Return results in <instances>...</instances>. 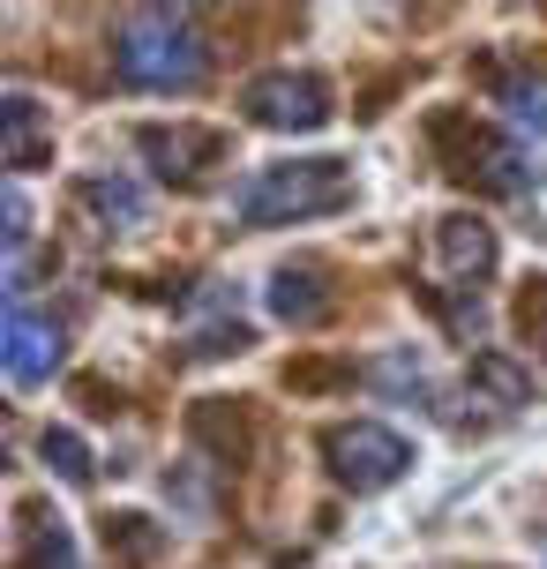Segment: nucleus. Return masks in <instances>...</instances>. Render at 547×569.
<instances>
[{"label": "nucleus", "instance_id": "1", "mask_svg": "<svg viewBox=\"0 0 547 569\" xmlns=\"http://www.w3.org/2000/svg\"><path fill=\"white\" fill-rule=\"evenodd\" d=\"M113 68H120V83H136V90H196L210 76V53H202L196 23H180L173 8H143V16L120 23Z\"/></svg>", "mask_w": 547, "mask_h": 569}, {"label": "nucleus", "instance_id": "2", "mask_svg": "<svg viewBox=\"0 0 547 569\" xmlns=\"http://www.w3.org/2000/svg\"><path fill=\"white\" fill-rule=\"evenodd\" d=\"M352 202V166L338 158H292V166H262L240 196L232 218L240 226H292V218H322V210H346Z\"/></svg>", "mask_w": 547, "mask_h": 569}, {"label": "nucleus", "instance_id": "3", "mask_svg": "<svg viewBox=\"0 0 547 569\" xmlns=\"http://www.w3.org/2000/svg\"><path fill=\"white\" fill-rule=\"evenodd\" d=\"M322 457H330V472H338V487H352V495H375V487H390L412 465V450H405L398 427H375V420H346L322 435Z\"/></svg>", "mask_w": 547, "mask_h": 569}, {"label": "nucleus", "instance_id": "4", "mask_svg": "<svg viewBox=\"0 0 547 569\" xmlns=\"http://www.w3.org/2000/svg\"><path fill=\"white\" fill-rule=\"evenodd\" d=\"M240 106L270 136H308V128L330 120V83L308 76V68H270V76H256V83L240 90Z\"/></svg>", "mask_w": 547, "mask_h": 569}, {"label": "nucleus", "instance_id": "5", "mask_svg": "<svg viewBox=\"0 0 547 569\" xmlns=\"http://www.w3.org/2000/svg\"><path fill=\"white\" fill-rule=\"evenodd\" d=\"M450 172H458V180H480L488 196H533V188H540V166L525 158L518 142L480 136V128L465 136V150H458V166H450Z\"/></svg>", "mask_w": 547, "mask_h": 569}, {"label": "nucleus", "instance_id": "6", "mask_svg": "<svg viewBox=\"0 0 547 569\" xmlns=\"http://www.w3.org/2000/svg\"><path fill=\"white\" fill-rule=\"evenodd\" d=\"M53 368H60V322L16 300L8 308V382L38 390V382H53Z\"/></svg>", "mask_w": 547, "mask_h": 569}, {"label": "nucleus", "instance_id": "7", "mask_svg": "<svg viewBox=\"0 0 547 569\" xmlns=\"http://www.w3.org/2000/svg\"><path fill=\"white\" fill-rule=\"evenodd\" d=\"M435 248H442L450 284H480L495 270V232L480 226V218H442V226H435Z\"/></svg>", "mask_w": 547, "mask_h": 569}, {"label": "nucleus", "instance_id": "8", "mask_svg": "<svg viewBox=\"0 0 547 569\" xmlns=\"http://www.w3.org/2000/svg\"><path fill=\"white\" fill-rule=\"evenodd\" d=\"M270 315H278V322H292V330H316L322 315H330V292H322V270L316 262H300V270H278V278H270Z\"/></svg>", "mask_w": 547, "mask_h": 569}, {"label": "nucleus", "instance_id": "9", "mask_svg": "<svg viewBox=\"0 0 547 569\" xmlns=\"http://www.w3.org/2000/svg\"><path fill=\"white\" fill-rule=\"evenodd\" d=\"M143 158L166 180H196L202 158H218V136L210 128H143Z\"/></svg>", "mask_w": 547, "mask_h": 569}, {"label": "nucleus", "instance_id": "10", "mask_svg": "<svg viewBox=\"0 0 547 569\" xmlns=\"http://www.w3.org/2000/svg\"><path fill=\"white\" fill-rule=\"evenodd\" d=\"M76 202L98 218V232H136V226L150 218L143 188H128V180H113V172H90L83 188H76Z\"/></svg>", "mask_w": 547, "mask_h": 569}, {"label": "nucleus", "instance_id": "11", "mask_svg": "<svg viewBox=\"0 0 547 569\" xmlns=\"http://www.w3.org/2000/svg\"><path fill=\"white\" fill-rule=\"evenodd\" d=\"M0 150H8V166L23 172V166H38V158H53V128L38 120V98H8L0 106Z\"/></svg>", "mask_w": 547, "mask_h": 569}, {"label": "nucleus", "instance_id": "12", "mask_svg": "<svg viewBox=\"0 0 547 569\" xmlns=\"http://www.w3.org/2000/svg\"><path fill=\"white\" fill-rule=\"evenodd\" d=\"M495 106L518 136H547V68H510L495 83Z\"/></svg>", "mask_w": 547, "mask_h": 569}, {"label": "nucleus", "instance_id": "13", "mask_svg": "<svg viewBox=\"0 0 547 569\" xmlns=\"http://www.w3.org/2000/svg\"><path fill=\"white\" fill-rule=\"evenodd\" d=\"M473 382H480L495 405H533V390H540V375L518 368L510 352H480V360H473Z\"/></svg>", "mask_w": 547, "mask_h": 569}, {"label": "nucleus", "instance_id": "14", "mask_svg": "<svg viewBox=\"0 0 547 569\" xmlns=\"http://www.w3.org/2000/svg\"><path fill=\"white\" fill-rule=\"evenodd\" d=\"M38 450H46V465H53L68 487H90V450H83V435H76V427H46V442H38Z\"/></svg>", "mask_w": 547, "mask_h": 569}, {"label": "nucleus", "instance_id": "15", "mask_svg": "<svg viewBox=\"0 0 547 569\" xmlns=\"http://www.w3.org/2000/svg\"><path fill=\"white\" fill-rule=\"evenodd\" d=\"M113 540H120V555H128V562H150V555L166 547V532H158L150 517H113Z\"/></svg>", "mask_w": 547, "mask_h": 569}, {"label": "nucleus", "instance_id": "16", "mask_svg": "<svg viewBox=\"0 0 547 569\" xmlns=\"http://www.w3.org/2000/svg\"><path fill=\"white\" fill-rule=\"evenodd\" d=\"M23 240H30V202L8 188V256H23Z\"/></svg>", "mask_w": 547, "mask_h": 569}]
</instances>
